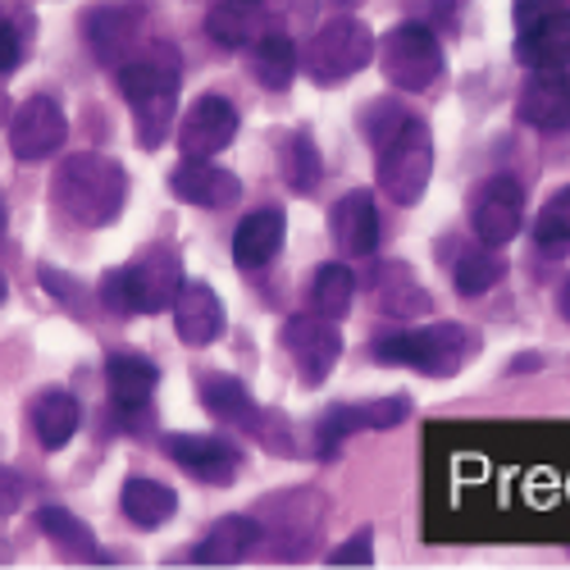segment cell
<instances>
[{
	"label": "cell",
	"instance_id": "6da1fadb",
	"mask_svg": "<svg viewBox=\"0 0 570 570\" xmlns=\"http://www.w3.org/2000/svg\"><path fill=\"white\" fill-rule=\"evenodd\" d=\"M119 73V97L132 110L137 141L147 151L169 141V124L178 115V91H183V60L169 41H147V51H137Z\"/></svg>",
	"mask_w": 570,
	"mask_h": 570
},
{
	"label": "cell",
	"instance_id": "7a4b0ae2",
	"mask_svg": "<svg viewBox=\"0 0 570 570\" xmlns=\"http://www.w3.org/2000/svg\"><path fill=\"white\" fill-rule=\"evenodd\" d=\"M51 202L73 228H110L128 202V174L119 160L97 151L65 156L51 178Z\"/></svg>",
	"mask_w": 570,
	"mask_h": 570
},
{
	"label": "cell",
	"instance_id": "3957f363",
	"mask_svg": "<svg viewBox=\"0 0 570 570\" xmlns=\"http://www.w3.org/2000/svg\"><path fill=\"white\" fill-rule=\"evenodd\" d=\"M183 283H187L183 278V256L174 247H165V243H151V247H141L128 265L110 269L101 278L97 297L119 320H128V315H160V311L174 306V297L183 293Z\"/></svg>",
	"mask_w": 570,
	"mask_h": 570
},
{
	"label": "cell",
	"instance_id": "277c9868",
	"mask_svg": "<svg viewBox=\"0 0 570 570\" xmlns=\"http://www.w3.org/2000/svg\"><path fill=\"white\" fill-rule=\"evenodd\" d=\"M370 356L379 365H406L430 379H452V374H461V365L480 356V334L465 324L397 328V334H379L370 343Z\"/></svg>",
	"mask_w": 570,
	"mask_h": 570
},
{
	"label": "cell",
	"instance_id": "5b68a950",
	"mask_svg": "<svg viewBox=\"0 0 570 570\" xmlns=\"http://www.w3.org/2000/svg\"><path fill=\"white\" fill-rule=\"evenodd\" d=\"M374 178L393 206H415L434 178V137L420 115H406L389 137L374 141Z\"/></svg>",
	"mask_w": 570,
	"mask_h": 570
},
{
	"label": "cell",
	"instance_id": "8992f818",
	"mask_svg": "<svg viewBox=\"0 0 570 570\" xmlns=\"http://www.w3.org/2000/svg\"><path fill=\"white\" fill-rule=\"evenodd\" d=\"M374 56H379L374 32H370L361 19L343 14V19H328V23L306 41L302 69H306V78L320 82V87H338V82H347L352 73H361Z\"/></svg>",
	"mask_w": 570,
	"mask_h": 570
},
{
	"label": "cell",
	"instance_id": "52a82bcc",
	"mask_svg": "<svg viewBox=\"0 0 570 570\" xmlns=\"http://www.w3.org/2000/svg\"><path fill=\"white\" fill-rule=\"evenodd\" d=\"M379 69L397 91H430L448 69L439 32L430 23H397L379 41Z\"/></svg>",
	"mask_w": 570,
	"mask_h": 570
},
{
	"label": "cell",
	"instance_id": "ba28073f",
	"mask_svg": "<svg viewBox=\"0 0 570 570\" xmlns=\"http://www.w3.org/2000/svg\"><path fill=\"white\" fill-rule=\"evenodd\" d=\"M470 228L493 252L515 243L520 228H525V187H520L511 174L484 178L480 187H474V197H470Z\"/></svg>",
	"mask_w": 570,
	"mask_h": 570
},
{
	"label": "cell",
	"instance_id": "9c48e42d",
	"mask_svg": "<svg viewBox=\"0 0 570 570\" xmlns=\"http://www.w3.org/2000/svg\"><path fill=\"white\" fill-rule=\"evenodd\" d=\"M65 137H69V119L56 97H28L10 115V156L23 165H41L60 156Z\"/></svg>",
	"mask_w": 570,
	"mask_h": 570
},
{
	"label": "cell",
	"instance_id": "30bf717a",
	"mask_svg": "<svg viewBox=\"0 0 570 570\" xmlns=\"http://www.w3.org/2000/svg\"><path fill=\"white\" fill-rule=\"evenodd\" d=\"M165 456L210 489H228L243 474V448H233L219 434H165Z\"/></svg>",
	"mask_w": 570,
	"mask_h": 570
},
{
	"label": "cell",
	"instance_id": "8fae6325",
	"mask_svg": "<svg viewBox=\"0 0 570 570\" xmlns=\"http://www.w3.org/2000/svg\"><path fill=\"white\" fill-rule=\"evenodd\" d=\"M283 352L293 356V365L302 370L306 384H324L328 374H334L338 356H343V334H338V324L334 320H324V315H293L288 324H283Z\"/></svg>",
	"mask_w": 570,
	"mask_h": 570
},
{
	"label": "cell",
	"instance_id": "7c38bea8",
	"mask_svg": "<svg viewBox=\"0 0 570 570\" xmlns=\"http://www.w3.org/2000/svg\"><path fill=\"white\" fill-rule=\"evenodd\" d=\"M411 415V397H379V402H356V406H328L315 424V443H320V456H338V448L352 439V434H365V430H397V424Z\"/></svg>",
	"mask_w": 570,
	"mask_h": 570
},
{
	"label": "cell",
	"instance_id": "4fadbf2b",
	"mask_svg": "<svg viewBox=\"0 0 570 570\" xmlns=\"http://www.w3.org/2000/svg\"><path fill=\"white\" fill-rule=\"evenodd\" d=\"M233 137H237V110H233V101L215 97V91L197 97L193 106H187V115L178 119L183 160H210V156H219L228 147Z\"/></svg>",
	"mask_w": 570,
	"mask_h": 570
},
{
	"label": "cell",
	"instance_id": "5bb4252c",
	"mask_svg": "<svg viewBox=\"0 0 570 570\" xmlns=\"http://www.w3.org/2000/svg\"><path fill=\"white\" fill-rule=\"evenodd\" d=\"M147 23V10L141 6H101V10H87L82 14V41L97 65L119 69L132 60V41Z\"/></svg>",
	"mask_w": 570,
	"mask_h": 570
},
{
	"label": "cell",
	"instance_id": "9a60e30c",
	"mask_svg": "<svg viewBox=\"0 0 570 570\" xmlns=\"http://www.w3.org/2000/svg\"><path fill=\"white\" fill-rule=\"evenodd\" d=\"M515 119L534 132H566L570 128V73L534 69L515 97Z\"/></svg>",
	"mask_w": 570,
	"mask_h": 570
},
{
	"label": "cell",
	"instance_id": "2e32d148",
	"mask_svg": "<svg viewBox=\"0 0 570 570\" xmlns=\"http://www.w3.org/2000/svg\"><path fill=\"white\" fill-rule=\"evenodd\" d=\"M169 193L183 206H197V210H224L243 197V178L233 169L215 165V160H178L169 174Z\"/></svg>",
	"mask_w": 570,
	"mask_h": 570
},
{
	"label": "cell",
	"instance_id": "e0dca14e",
	"mask_svg": "<svg viewBox=\"0 0 570 570\" xmlns=\"http://www.w3.org/2000/svg\"><path fill=\"white\" fill-rule=\"evenodd\" d=\"M106 389H110V406L128 420H141L151 411V397L160 389V370L156 361H147L141 352H115L106 361Z\"/></svg>",
	"mask_w": 570,
	"mask_h": 570
},
{
	"label": "cell",
	"instance_id": "ac0fdd59",
	"mask_svg": "<svg viewBox=\"0 0 570 570\" xmlns=\"http://www.w3.org/2000/svg\"><path fill=\"white\" fill-rule=\"evenodd\" d=\"M228 328L224 302L215 297L210 283H183V293L174 297V334L187 347H215Z\"/></svg>",
	"mask_w": 570,
	"mask_h": 570
},
{
	"label": "cell",
	"instance_id": "d6986e66",
	"mask_svg": "<svg viewBox=\"0 0 570 570\" xmlns=\"http://www.w3.org/2000/svg\"><path fill=\"white\" fill-rule=\"evenodd\" d=\"M515 65L534 69H566L570 65V10H552L530 28H515Z\"/></svg>",
	"mask_w": 570,
	"mask_h": 570
},
{
	"label": "cell",
	"instance_id": "ffe728a7",
	"mask_svg": "<svg viewBox=\"0 0 570 570\" xmlns=\"http://www.w3.org/2000/svg\"><path fill=\"white\" fill-rule=\"evenodd\" d=\"M328 233H334V247L352 261L361 256H374L379 247V210H374V197L370 193H347L334 202L328 210Z\"/></svg>",
	"mask_w": 570,
	"mask_h": 570
},
{
	"label": "cell",
	"instance_id": "44dd1931",
	"mask_svg": "<svg viewBox=\"0 0 570 570\" xmlns=\"http://www.w3.org/2000/svg\"><path fill=\"white\" fill-rule=\"evenodd\" d=\"M370 293H374V306L384 315H393V320H420L434 306L430 288H424V283L411 274V265H402V261L379 265L374 278H370Z\"/></svg>",
	"mask_w": 570,
	"mask_h": 570
},
{
	"label": "cell",
	"instance_id": "7402d4cb",
	"mask_svg": "<svg viewBox=\"0 0 570 570\" xmlns=\"http://www.w3.org/2000/svg\"><path fill=\"white\" fill-rule=\"evenodd\" d=\"M261 539L265 534H261L256 515H224L206 530V539L193 548L187 561H197V566H237V561H247L261 548Z\"/></svg>",
	"mask_w": 570,
	"mask_h": 570
},
{
	"label": "cell",
	"instance_id": "603a6c76",
	"mask_svg": "<svg viewBox=\"0 0 570 570\" xmlns=\"http://www.w3.org/2000/svg\"><path fill=\"white\" fill-rule=\"evenodd\" d=\"M197 393H202L206 411H215L219 420L237 424V430H247V434H265V411H261V402L252 397V389L243 384V379H233V374H202Z\"/></svg>",
	"mask_w": 570,
	"mask_h": 570
},
{
	"label": "cell",
	"instance_id": "cb8c5ba5",
	"mask_svg": "<svg viewBox=\"0 0 570 570\" xmlns=\"http://www.w3.org/2000/svg\"><path fill=\"white\" fill-rule=\"evenodd\" d=\"M283 233H288V219H283L278 206L252 210L243 224L233 228V261H237V269H265L278 256V247H283Z\"/></svg>",
	"mask_w": 570,
	"mask_h": 570
},
{
	"label": "cell",
	"instance_id": "d4e9b609",
	"mask_svg": "<svg viewBox=\"0 0 570 570\" xmlns=\"http://www.w3.org/2000/svg\"><path fill=\"white\" fill-rule=\"evenodd\" d=\"M206 32L219 46H228V51L256 46L269 32V6L265 0H219V6L206 14Z\"/></svg>",
	"mask_w": 570,
	"mask_h": 570
},
{
	"label": "cell",
	"instance_id": "484cf974",
	"mask_svg": "<svg viewBox=\"0 0 570 570\" xmlns=\"http://www.w3.org/2000/svg\"><path fill=\"white\" fill-rule=\"evenodd\" d=\"M28 420H32L37 443H41L46 452H60V448H69V443H73V434H78V424H82V406H78V397H73L69 389H46V393H37V397H32Z\"/></svg>",
	"mask_w": 570,
	"mask_h": 570
},
{
	"label": "cell",
	"instance_id": "4316f807",
	"mask_svg": "<svg viewBox=\"0 0 570 570\" xmlns=\"http://www.w3.org/2000/svg\"><path fill=\"white\" fill-rule=\"evenodd\" d=\"M119 507L132 520V530L151 534L178 511V493L169 484H160V480H147V474H128L124 489H119Z\"/></svg>",
	"mask_w": 570,
	"mask_h": 570
},
{
	"label": "cell",
	"instance_id": "83f0119b",
	"mask_svg": "<svg viewBox=\"0 0 570 570\" xmlns=\"http://www.w3.org/2000/svg\"><path fill=\"white\" fill-rule=\"evenodd\" d=\"M37 525H41L46 539L60 548V557H69V561H78V566H110V557H106V548L97 543V534H91L73 511H65V507H41V511H37Z\"/></svg>",
	"mask_w": 570,
	"mask_h": 570
},
{
	"label": "cell",
	"instance_id": "f1b7e54d",
	"mask_svg": "<svg viewBox=\"0 0 570 570\" xmlns=\"http://www.w3.org/2000/svg\"><path fill=\"white\" fill-rule=\"evenodd\" d=\"M302 69V51H297V41L283 32V28H269L256 46H252V73L265 91H283V87H293Z\"/></svg>",
	"mask_w": 570,
	"mask_h": 570
},
{
	"label": "cell",
	"instance_id": "f546056e",
	"mask_svg": "<svg viewBox=\"0 0 570 570\" xmlns=\"http://www.w3.org/2000/svg\"><path fill=\"white\" fill-rule=\"evenodd\" d=\"M306 302L315 315L324 320H343L352 315V302H356V274L352 265H320L315 278H311V288H306Z\"/></svg>",
	"mask_w": 570,
	"mask_h": 570
},
{
	"label": "cell",
	"instance_id": "4dcf8cb0",
	"mask_svg": "<svg viewBox=\"0 0 570 570\" xmlns=\"http://www.w3.org/2000/svg\"><path fill=\"white\" fill-rule=\"evenodd\" d=\"M507 278V265H502V256L493 252V247H461V256L452 261V288L461 293V297H484V293H493L498 283Z\"/></svg>",
	"mask_w": 570,
	"mask_h": 570
},
{
	"label": "cell",
	"instance_id": "1f68e13d",
	"mask_svg": "<svg viewBox=\"0 0 570 570\" xmlns=\"http://www.w3.org/2000/svg\"><path fill=\"white\" fill-rule=\"evenodd\" d=\"M324 165H320V147H315V137L311 132H288V141H283V183L293 187V193H315V183H320Z\"/></svg>",
	"mask_w": 570,
	"mask_h": 570
},
{
	"label": "cell",
	"instance_id": "d6a6232c",
	"mask_svg": "<svg viewBox=\"0 0 570 570\" xmlns=\"http://www.w3.org/2000/svg\"><path fill=\"white\" fill-rule=\"evenodd\" d=\"M534 247L543 256L570 252V187H557V193L543 202V210L534 215Z\"/></svg>",
	"mask_w": 570,
	"mask_h": 570
},
{
	"label": "cell",
	"instance_id": "836d02e7",
	"mask_svg": "<svg viewBox=\"0 0 570 570\" xmlns=\"http://www.w3.org/2000/svg\"><path fill=\"white\" fill-rule=\"evenodd\" d=\"M37 278H41V288L51 293L56 302H65L73 315H82V306H78V302H87V288H82L78 278H69V274H56L51 265H41V274H37Z\"/></svg>",
	"mask_w": 570,
	"mask_h": 570
},
{
	"label": "cell",
	"instance_id": "e575fe53",
	"mask_svg": "<svg viewBox=\"0 0 570 570\" xmlns=\"http://www.w3.org/2000/svg\"><path fill=\"white\" fill-rule=\"evenodd\" d=\"M324 561L328 566H374V530H356L347 543H338Z\"/></svg>",
	"mask_w": 570,
	"mask_h": 570
},
{
	"label": "cell",
	"instance_id": "d590c367",
	"mask_svg": "<svg viewBox=\"0 0 570 570\" xmlns=\"http://www.w3.org/2000/svg\"><path fill=\"white\" fill-rule=\"evenodd\" d=\"M23 37H19V28H14V19H6L0 14V73H14L19 69V60H23Z\"/></svg>",
	"mask_w": 570,
	"mask_h": 570
},
{
	"label": "cell",
	"instance_id": "8d00e7d4",
	"mask_svg": "<svg viewBox=\"0 0 570 570\" xmlns=\"http://www.w3.org/2000/svg\"><path fill=\"white\" fill-rule=\"evenodd\" d=\"M19 507H23V480H19L14 470H6V465H0V520H6V515H14Z\"/></svg>",
	"mask_w": 570,
	"mask_h": 570
},
{
	"label": "cell",
	"instance_id": "74e56055",
	"mask_svg": "<svg viewBox=\"0 0 570 570\" xmlns=\"http://www.w3.org/2000/svg\"><path fill=\"white\" fill-rule=\"evenodd\" d=\"M561 10V0H515V28H530L534 19Z\"/></svg>",
	"mask_w": 570,
	"mask_h": 570
},
{
	"label": "cell",
	"instance_id": "f35d334b",
	"mask_svg": "<svg viewBox=\"0 0 570 570\" xmlns=\"http://www.w3.org/2000/svg\"><path fill=\"white\" fill-rule=\"evenodd\" d=\"M557 315L570 320V274L561 278V288H557Z\"/></svg>",
	"mask_w": 570,
	"mask_h": 570
},
{
	"label": "cell",
	"instance_id": "ab89813d",
	"mask_svg": "<svg viewBox=\"0 0 570 570\" xmlns=\"http://www.w3.org/2000/svg\"><path fill=\"white\" fill-rule=\"evenodd\" d=\"M6 561H10V543H6V539H0V566H6Z\"/></svg>",
	"mask_w": 570,
	"mask_h": 570
},
{
	"label": "cell",
	"instance_id": "60d3db41",
	"mask_svg": "<svg viewBox=\"0 0 570 570\" xmlns=\"http://www.w3.org/2000/svg\"><path fill=\"white\" fill-rule=\"evenodd\" d=\"M6 224H10V215H6V202H0V233H6Z\"/></svg>",
	"mask_w": 570,
	"mask_h": 570
},
{
	"label": "cell",
	"instance_id": "b9f144b4",
	"mask_svg": "<svg viewBox=\"0 0 570 570\" xmlns=\"http://www.w3.org/2000/svg\"><path fill=\"white\" fill-rule=\"evenodd\" d=\"M0 302H6V278H0Z\"/></svg>",
	"mask_w": 570,
	"mask_h": 570
},
{
	"label": "cell",
	"instance_id": "7bdbcfd3",
	"mask_svg": "<svg viewBox=\"0 0 570 570\" xmlns=\"http://www.w3.org/2000/svg\"><path fill=\"white\" fill-rule=\"evenodd\" d=\"M343 6H356V0H343Z\"/></svg>",
	"mask_w": 570,
	"mask_h": 570
}]
</instances>
